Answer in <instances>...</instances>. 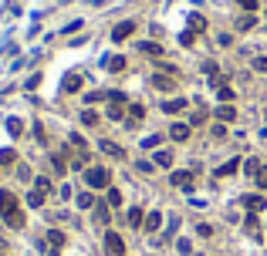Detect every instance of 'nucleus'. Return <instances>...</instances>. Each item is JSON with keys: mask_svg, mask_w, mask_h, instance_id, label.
Returning a JSON list of instances; mask_svg holds the SVG:
<instances>
[{"mask_svg": "<svg viewBox=\"0 0 267 256\" xmlns=\"http://www.w3.org/2000/svg\"><path fill=\"white\" fill-rule=\"evenodd\" d=\"M237 3H240L244 10H254V7H257V0H237Z\"/></svg>", "mask_w": 267, "mask_h": 256, "instance_id": "72a5a7b5", "label": "nucleus"}, {"mask_svg": "<svg viewBox=\"0 0 267 256\" xmlns=\"http://www.w3.org/2000/svg\"><path fill=\"white\" fill-rule=\"evenodd\" d=\"M254 179H257V186H261V189H267V165L257 169V176H254Z\"/></svg>", "mask_w": 267, "mask_h": 256, "instance_id": "4be33fe9", "label": "nucleus"}, {"mask_svg": "<svg viewBox=\"0 0 267 256\" xmlns=\"http://www.w3.org/2000/svg\"><path fill=\"white\" fill-rule=\"evenodd\" d=\"M159 223H162V216H159V212H149V216H145V229H149V233H156V229H159Z\"/></svg>", "mask_w": 267, "mask_h": 256, "instance_id": "dca6fc26", "label": "nucleus"}, {"mask_svg": "<svg viewBox=\"0 0 267 256\" xmlns=\"http://www.w3.org/2000/svg\"><path fill=\"white\" fill-rule=\"evenodd\" d=\"M152 162H156L159 169H169V165H173V152H169V148H159V152L152 155Z\"/></svg>", "mask_w": 267, "mask_h": 256, "instance_id": "6e6552de", "label": "nucleus"}, {"mask_svg": "<svg viewBox=\"0 0 267 256\" xmlns=\"http://www.w3.org/2000/svg\"><path fill=\"white\" fill-rule=\"evenodd\" d=\"M190 128H193V125H183V122H176V125L169 128V138H173V142H186V138H190Z\"/></svg>", "mask_w": 267, "mask_h": 256, "instance_id": "423d86ee", "label": "nucleus"}, {"mask_svg": "<svg viewBox=\"0 0 267 256\" xmlns=\"http://www.w3.org/2000/svg\"><path fill=\"white\" fill-rule=\"evenodd\" d=\"M78 206H81V209H91V195L81 192V195H78Z\"/></svg>", "mask_w": 267, "mask_h": 256, "instance_id": "cd10ccee", "label": "nucleus"}, {"mask_svg": "<svg viewBox=\"0 0 267 256\" xmlns=\"http://www.w3.org/2000/svg\"><path fill=\"white\" fill-rule=\"evenodd\" d=\"M183 108H186V101H183V98H173V101H166V105H162V112H166V115H176V112H183Z\"/></svg>", "mask_w": 267, "mask_h": 256, "instance_id": "9d476101", "label": "nucleus"}, {"mask_svg": "<svg viewBox=\"0 0 267 256\" xmlns=\"http://www.w3.org/2000/svg\"><path fill=\"white\" fill-rule=\"evenodd\" d=\"M34 186H37V192H48V189H51V182H48V179H37Z\"/></svg>", "mask_w": 267, "mask_h": 256, "instance_id": "473e14b6", "label": "nucleus"}, {"mask_svg": "<svg viewBox=\"0 0 267 256\" xmlns=\"http://www.w3.org/2000/svg\"><path fill=\"white\" fill-rule=\"evenodd\" d=\"M169 182H173L176 189H190V186H193V172H173Z\"/></svg>", "mask_w": 267, "mask_h": 256, "instance_id": "39448f33", "label": "nucleus"}, {"mask_svg": "<svg viewBox=\"0 0 267 256\" xmlns=\"http://www.w3.org/2000/svg\"><path fill=\"white\" fill-rule=\"evenodd\" d=\"M261 135H264V138H267V128H264V131H261Z\"/></svg>", "mask_w": 267, "mask_h": 256, "instance_id": "c9c22d12", "label": "nucleus"}, {"mask_svg": "<svg viewBox=\"0 0 267 256\" xmlns=\"http://www.w3.org/2000/svg\"><path fill=\"white\" fill-rule=\"evenodd\" d=\"M129 226H132V229L145 226V216H142V209H132V212H129Z\"/></svg>", "mask_w": 267, "mask_h": 256, "instance_id": "2eb2a0df", "label": "nucleus"}, {"mask_svg": "<svg viewBox=\"0 0 267 256\" xmlns=\"http://www.w3.org/2000/svg\"><path fill=\"white\" fill-rule=\"evenodd\" d=\"M81 122H85V125H95V122H98V115H95V112H85V115H81Z\"/></svg>", "mask_w": 267, "mask_h": 256, "instance_id": "c756f323", "label": "nucleus"}, {"mask_svg": "<svg viewBox=\"0 0 267 256\" xmlns=\"http://www.w3.org/2000/svg\"><path fill=\"white\" fill-rule=\"evenodd\" d=\"M139 51H145L149 58H156V54H162V48H159V44H152V41H145V44H139Z\"/></svg>", "mask_w": 267, "mask_h": 256, "instance_id": "a211bd4d", "label": "nucleus"}, {"mask_svg": "<svg viewBox=\"0 0 267 256\" xmlns=\"http://www.w3.org/2000/svg\"><path fill=\"white\" fill-rule=\"evenodd\" d=\"M237 169H240V159H230L227 165H220V169H216V176H233Z\"/></svg>", "mask_w": 267, "mask_h": 256, "instance_id": "ddd939ff", "label": "nucleus"}, {"mask_svg": "<svg viewBox=\"0 0 267 256\" xmlns=\"http://www.w3.org/2000/svg\"><path fill=\"white\" fill-rule=\"evenodd\" d=\"M105 250L112 256H122L125 253V243H122V236L119 233H105Z\"/></svg>", "mask_w": 267, "mask_h": 256, "instance_id": "7ed1b4c3", "label": "nucleus"}, {"mask_svg": "<svg viewBox=\"0 0 267 256\" xmlns=\"http://www.w3.org/2000/svg\"><path fill=\"white\" fill-rule=\"evenodd\" d=\"M85 182H88L91 189H108V169H98V165L88 169V172H85Z\"/></svg>", "mask_w": 267, "mask_h": 256, "instance_id": "f03ea898", "label": "nucleus"}, {"mask_svg": "<svg viewBox=\"0 0 267 256\" xmlns=\"http://www.w3.org/2000/svg\"><path fill=\"white\" fill-rule=\"evenodd\" d=\"M254 24H257V20H254V14H247V17H240V24H237V27H244V31H250Z\"/></svg>", "mask_w": 267, "mask_h": 256, "instance_id": "b1692460", "label": "nucleus"}, {"mask_svg": "<svg viewBox=\"0 0 267 256\" xmlns=\"http://www.w3.org/2000/svg\"><path fill=\"white\" fill-rule=\"evenodd\" d=\"M108 206H122V192L119 189H108Z\"/></svg>", "mask_w": 267, "mask_h": 256, "instance_id": "5701e85b", "label": "nucleus"}, {"mask_svg": "<svg viewBox=\"0 0 267 256\" xmlns=\"http://www.w3.org/2000/svg\"><path fill=\"white\" fill-rule=\"evenodd\" d=\"M135 34V20H122V24H115V31H112V41L119 44V41H125V37H132Z\"/></svg>", "mask_w": 267, "mask_h": 256, "instance_id": "20e7f679", "label": "nucleus"}, {"mask_svg": "<svg viewBox=\"0 0 267 256\" xmlns=\"http://www.w3.org/2000/svg\"><path fill=\"white\" fill-rule=\"evenodd\" d=\"M7 128H10V135L17 138V135L24 131V122H20V118H10V122H7Z\"/></svg>", "mask_w": 267, "mask_h": 256, "instance_id": "412c9836", "label": "nucleus"}, {"mask_svg": "<svg viewBox=\"0 0 267 256\" xmlns=\"http://www.w3.org/2000/svg\"><path fill=\"white\" fill-rule=\"evenodd\" d=\"M216 118H220V122H233V118H237V108H233V105H220V108H216Z\"/></svg>", "mask_w": 267, "mask_h": 256, "instance_id": "1a4fd4ad", "label": "nucleus"}, {"mask_svg": "<svg viewBox=\"0 0 267 256\" xmlns=\"http://www.w3.org/2000/svg\"><path fill=\"white\" fill-rule=\"evenodd\" d=\"M41 199H44V192H37V189L27 195V202H31V206H41Z\"/></svg>", "mask_w": 267, "mask_h": 256, "instance_id": "c85d7f7f", "label": "nucleus"}, {"mask_svg": "<svg viewBox=\"0 0 267 256\" xmlns=\"http://www.w3.org/2000/svg\"><path fill=\"white\" fill-rule=\"evenodd\" d=\"M0 212H3L7 226H14V229H20V226H24V216H20V209H17V199H14L10 192H3V195H0Z\"/></svg>", "mask_w": 267, "mask_h": 256, "instance_id": "f257e3e1", "label": "nucleus"}, {"mask_svg": "<svg viewBox=\"0 0 267 256\" xmlns=\"http://www.w3.org/2000/svg\"><path fill=\"white\" fill-rule=\"evenodd\" d=\"M102 152H105V155H112V159H125V148H122V145H115V142H108V138L102 142Z\"/></svg>", "mask_w": 267, "mask_h": 256, "instance_id": "0eeeda50", "label": "nucleus"}, {"mask_svg": "<svg viewBox=\"0 0 267 256\" xmlns=\"http://www.w3.org/2000/svg\"><path fill=\"white\" fill-rule=\"evenodd\" d=\"M216 95H220V98H223V101H230V98H233V91H230V88H227V84H216Z\"/></svg>", "mask_w": 267, "mask_h": 256, "instance_id": "393cba45", "label": "nucleus"}, {"mask_svg": "<svg viewBox=\"0 0 267 256\" xmlns=\"http://www.w3.org/2000/svg\"><path fill=\"white\" fill-rule=\"evenodd\" d=\"M264 115H267V108H264Z\"/></svg>", "mask_w": 267, "mask_h": 256, "instance_id": "e433bc0d", "label": "nucleus"}, {"mask_svg": "<svg viewBox=\"0 0 267 256\" xmlns=\"http://www.w3.org/2000/svg\"><path fill=\"white\" fill-rule=\"evenodd\" d=\"M247 233L257 236V219H254V216H247Z\"/></svg>", "mask_w": 267, "mask_h": 256, "instance_id": "7c9ffc66", "label": "nucleus"}, {"mask_svg": "<svg viewBox=\"0 0 267 256\" xmlns=\"http://www.w3.org/2000/svg\"><path fill=\"white\" fill-rule=\"evenodd\" d=\"M190 24H193V34H200V31H206V20H203L200 14H193V17H190Z\"/></svg>", "mask_w": 267, "mask_h": 256, "instance_id": "aec40b11", "label": "nucleus"}, {"mask_svg": "<svg viewBox=\"0 0 267 256\" xmlns=\"http://www.w3.org/2000/svg\"><path fill=\"white\" fill-rule=\"evenodd\" d=\"M152 84L159 91H173V78H162V74H152Z\"/></svg>", "mask_w": 267, "mask_h": 256, "instance_id": "f8f14e48", "label": "nucleus"}, {"mask_svg": "<svg viewBox=\"0 0 267 256\" xmlns=\"http://www.w3.org/2000/svg\"><path fill=\"white\" fill-rule=\"evenodd\" d=\"M78 88H81V74H68L65 91H78Z\"/></svg>", "mask_w": 267, "mask_h": 256, "instance_id": "6ab92c4d", "label": "nucleus"}, {"mask_svg": "<svg viewBox=\"0 0 267 256\" xmlns=\"http://www.w3.org/2000/svg\"><path fill=\"white\" fill-rule=\"evenodd\" d=\"M105 67H108V71H125V58H122V54H115V58H105Z\"/></svg>", "mask_w": 267, "mask_h": 256, "instance_id": "9b49d317", "label": "nucleus"}, {"mask_svg": "<svg viewBox=\"0 0 267 256\" xmlns=\"http://www.w3.org/2000/svg\"><path fill=\"white\" fill-rule=\"evenodd\" d=\"M10 162H14V148H3L0 152V165H10Z\"/></svg>", "mask_w": 267, "mask_h": 256, "instance_id": "a878e982", "label": "nucleus"}, {"mask_svg": "<svg viewBox=\"0 0 267 256\" xmlns=\"http://www.w3.org/2000/svg\"><path fill=\"white\" fill-rule=\"evenodd\" d=\"M244 206L254 209V212H261V209H264V199H261V195H244Z\"/></svg>", "mask_w": 267, "mask_h": 256, "instance_id": "4468645a", "label": "nucleus"}, {"mask_svg": "<svg viewBox=\"0 0 267 256\" xmlns=\"http://www.w3.org/2000/svg\"><path fill=\"white\" fill-rule=\"evenodd\" d=\"M254 67H257V71H267V58H257V61H254Z\"/></svg>", "mask_w": 267, "mask_h": 256, "instance_id": "f704fd0d", "label": "nucleus"}, {"mask_svg": "<svg viewBox=\"0 0 267 256\" xmlns=\"http://www.w3.org/2000/svg\"><path fill=\"white\" fill-rule=\"evenodd\" d=\"M129 115H132V122H139V118L145 115V108H142V105H132V108H129Z\"/></svg>", "mask_w": 267, "mask_h": 256, "instance_id": "bb28decb", "label": "nucleus"}, {"mask_svg": "<svg viewBox=\"0 0 267 256\" xmlns=\"http://www.w3.org/2000/svg\"><path fill=\"white\" fill-rule=\"evenodd\" d=\"M203 122H206V112H196V115L190 118V125H203Z\"/></svg>", "mask_w": 267, "mask_h": 256, "instance_id": "2f4dec72", "label": "nucleus"}, {"mask_svg": "<svg viewBox=\"0 0 267 256\" xmlns=\"http://www.w3.org/2000/svg\"><path fill=\"white\" fill-rule=\"evenodd\" d=\"M48 243H51V246H54V253H58V250L65 246V236H61L58 229H51V233H48Z\"/></svg>", "mask_w": 267, "mask_h": 256, "instance_id": "f3484780", "label": "nucleus"}]
</instances>
